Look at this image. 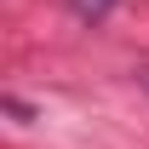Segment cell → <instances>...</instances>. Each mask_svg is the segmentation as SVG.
<instances>
[]
</instances>
